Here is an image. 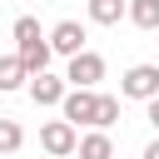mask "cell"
<instances>
[{"mask_svg":"<svg viewBox=\"0 0 159 159\" xmlns=\"http://www.w3.org/2000/svg\"><path fill=\"white\" fill-rule=\"evenodd\" d=\"M124 20L139 25V30H159V0H129V15Z\"/></svg>","mask_w":159,"mask_h":159,"instance_id":"cell-11","label":"cell"},{"mask_svg":"<svg viewBox=\"0 0 159 159\" xmlns=\"http://www.w3.org/2000/svg\"><path fill=\"white\" fill-rule=\"evenodd\" d=\"M25 84H30V75H25L20 55H0V94H15V89H25Z\"/></svg>","mask_w":159,"mask_h":159,"instance_id":"cell-8","label":"cell"},{"mask_svg":"<svg viewBox=\"0 0 159 159\" xmlns=\"http://www.w3.org/2000/svg\"><path fill=\"white\" fill-rule=\"evenodd\" d=\"M60 109H65L70 124H94V119H99V94H94V89H70Z\"/></svg>","mask_w":159,"mask_h":159,"instance_id":"cell-6","label":"cell"},{"mask_svg":"<svg viewBox=\"0 0 159 159\" xmlns=\"http://www.w3.org/2000/svg\"><path fill=\"white\" fill-rule=\"evenodd\" d=\"M25 89H30V99H35L40 109H45V104H65V94H70V84H65L60 75H35Z\"/></svg>","mask_w":159,"mask_h":159,"instance_id":"cell-7","label":"cell"},{"mask_svg":"<svg viewBox=\"0 0 159 159\" xmlns=\"http://www.w3.org/2000/svg\"><path fill=\"white\" fill-rule=\"evenodd\" d=\"M114 119H119V99H114V94H99V119H94V129H109Z\"/></svg>","mask_w":159,"mask_h":159,"instance_id":"cell-13","label":"cell"},{"mask_svg":"<svg viewBox=\"0 0 159 159\" xmlns=\"http://www.w3.org/2000/svg\"><path fill=\"white\" fill-rule=\"evenodd\" d=\"M15 55H20V65H25V75L35 80V75H50V40L40 35V20L35 15H20L15 20Z\"/></svg>","mask_w":159,"mask_h":159,"instance_id":"cell-1","label":"cell"},{"mask_svg":"<svg viewBox=\"0 0 159 159\" xmlns=\"http://www.w3.org/2000/svg\"><path fill=\"white\" fill-rule=\"evenodd\" d=\"M50 50L65 55V60L84 55V25H80V20H60V25L50 30Z\"/></svg>","mask_w":159,"mask_h":159,"instance_id":"cell-5","label":"cell"},{"mask_svg":"<svg viewBox=\"0 0 159 159\" xmlns=\"http://www.w3.org/2000/svg\"><path fill=\"white\" fill-rule=\"evenodd\" d=\"M119 94L124 99H159V65H129L124 80H119Z\"/></svg>","mask_w":159,"mask_h":159,"instance_id":"cell-2","label":"cell"},{"mask_svg":"<svg viewBox=\"0 0 159 159\" xmlns=\"http://www.w3.org/2000/svg\"><path fill=\"white\" fill-rule=\"evenodd\" d=\"M20 144H25V129H20L15 119H5V114H0V159H10Z\"/></svg>","mask_w":159,"mask_h":159,"instance_id":"cell-12","label":"cell"},{"mask_svg":"<svg viewBox=\"0 0 159 159\" xmlns=\"http://www.w3.org/2000/svg\"><path fill=\"white\" fill-rule=\"evenodd\" d=\"M40 149H45L50 159H65V154H75V149H80V134H75V124H70V119H50V124H40Z\"/></svg>","mask_w":159,"mask_h":159,"instance_id":"cell-3","label":"cell"},{"mask_svg":"<svg viewBox=\"0 0 159 159\" xmlns=\"http://www.w3.org/2000/svg\"><path fill=\"white\" fill-rule=\"evenodd\" d=\"M99 80H104V60H99L94 50L75 55V60H70V70H65V84H70V89H94Z\"/></svg>","mask_w":159,"mask_h":159,"instance_id":"cell-4","label":"cell"},{"mask_svg":"<svg viewBox=\"0 0 159 159\" xmlns=\"http://www.w3.org/2000/svg\"><path fill=\"white\" fill-rule=\"evenodd\" d=\"M149 124L159 129V99H149Z\"/></svg>","mask_w":159,"mask_h":159,"instance_id":"cell-15","label":"cell"},{"mask_svg":"<svg viewBox=\"0 0 159 159\" xmlns=\"http://www.w3.org/2000/svg\"><path fill=\"white\" fill-rule=\"evenodd\" d=\"M144 159H159V139H149V144H144Z\"/></svg>","mask_w":159,"mask_h":159,"instance_id":"cell-14","label":"cell"},{"mask_svg":"<svg viewBox=\"0 0 159 159\" xmlns=\"http://www.w3.org/2000/svg\"><path fill=\"white\" fill-rule=\"evenodd\" d=\"M80 159H114V139L104 134V129H94V134H80V149H75Z\"/></svg>","mask_w":159,"mask_h":159,"instance_id":"cell-9","label":"cell"},{"mask_svg":"<svg viewBox=\"0 0 159 159\" xmlns=\"http://www.w3.org/2000/svg\"><path fill=\"white\" fill-rule=\"evenodd\" d=\"M129 15V0H89V20L94 25H119Z\"/></svg>","mask_w":159,"mask_h":159,"instance_id":"cell-10","label":"cell"}]
</instances>
